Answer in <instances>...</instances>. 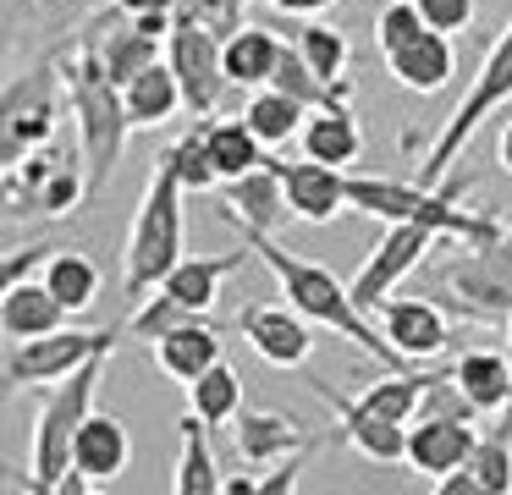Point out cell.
<instances>
[{
  "label": "cell",
  "mask_w": 512,
  "mask_h": 495,
  "mask_svg": "<svg viewBox=\"0 0 512 495\" xmlns=\"http://www.w3.org/2000/svg\"><path fill=\"white\" fill-rule=\"evenodd\" d=\"M413 6H419L424 22L441 28V33H463V28H474V17H479V0H413Z\"/></svg>",
  "instance_id": "cell-42"
},
{
  "label": "cell",
  "mask_w": 512,
  "mask_h": 495,
  "mask_svg": "<svg viewBox=\"0 0 512 495\" xmlns=\"http://www.w3.org/2000/svg\"><path fill=\"white\" fill-rule=\"evenodd\" d=\"M166 61L182 83V99H188V116H215L221 110V94L232 88L226 77V39L210 33L204 22H177L166 39Z\"/></svg>",
  "instance_id": "cell-10"
},
{
  "label": "cell",
  "mask_w": 512,
  "mask_h": 495,
  "mask_svg": "<svg viewBox=\"0 0 512 495\" xmlns=\"http://www.w3.org/2000/svg\"><path fill=\"white\" fill-rule=\"evenodd\" d=\"M116 341H122V325H105V330H67L61 325V330L34 336V341H6V385L12 391L56 385L72 369H83L100 347H116Z\"/></svg>",
  "instance_id": "cell-8"
},
{
  "label": "cell",
  "mask_w": 512,
  "mask_h": 495,
  "mask_svg": "<svg viewBox=\"0 0 512 495\" xmlns=\"http://www.w3.org/2000/svg\"><path fill=\"white\" fill-rule=\"evenodd\" d=\"M496 154H501V171L512 176V121L501 127V138H496Z\"/></svg>",
  "instance_id": "cell-48"
},
{
  "label": "cell",
  "mask_w": 512,
  "mask_h": 495,
  "mask_svg": "<svg viewBox=\"0 0 512 495\" xmlns=\"http://www.w3.org/2000/svg\"><path fill=\"white\" fill-rule=\"evenodd\" d=\"M177 17L182 22H204L210 33L232 39V33L248 22V0H177Z\"/></svg>",
  "instance_id": "cell-40"
},
{
  "label": "cell",
  "mask_w": 512,
  "mask_h": 495,
  "mask_svg": "<svg viewBox=\"0 0 512 495\" xmlns=\"http://www.w3.org/2000/svg\"><path fill=\"white\" fill-rule=\"evenodd\" d=\"M452 380L463 385V396L479 407V413H490L496 418L501 407H507V396H512V358H507V347H468L463 358L452 363Z\"/></svg>",
  "instance_id": "cell-23"
},
{
  "label": "cell",
  "mask_w": 512,
  "mask_h": 495,
  "mask_svg": "<svg viewBox=\"0 0 512 495\" xmlns=\"http://www.w3.org/2000/svg\"><path fill=\"white\" fill-rule=\"evenodd\" d=\"M111 352L116 347H100L83 369H72L67 380H56V391L39 402V418H34V440H28V473L23 479H6V490H34V495H50L61 490V479L72 473V440H78L83 418L94 413V396L105 385V369H111Z\"/></svg>",
  "instance_id": "cell-3"
},
{
  "label": "cell",
  "mask_w": 512,
  "mask_h": 495,
  "mask_svg": "<svg viewBox=\"0 0 512 495\" xmlns=\"http://www.w3.org/2000/svg\"><path fill=\"white\" fill-rule=\"evenodd\" d=\"M243 242H248V253L265 259V270L276 275L281 297H287L298 314H309L320 330H336V336H347L353 347H364L380 369H419V363H408L402 347H391L386 330L369 325V308L353 297L347 281H336V270H325L320 259H303V253L281 248L270 231H243Z\"/></svg>",
  "instance_id": "cell-1"
},
{
  "label": "cell",
  "mask_w": 512,
  "mask_h": 495,
  "mask_svg": "<svg viewBox=\"0 0 512 495\" xmlns=\"http://www.w3.org/2000/svg\"><path fill=\"white\" fill-rule=\"evenodd\" d=\"M468 473L479 479V490L485 495H512V440H501V435H479V446L468 451V462H463Z\"/></svg>",
  "instance_id": "cell-38"
},
{
  "label": "cell",
  "mask_w": 512,
  "mask_h": 495,
  "mask_svg": "<svg viewBox=\"0 0 512 495\" xmlns=\"http://www.w3.org/2000/svg\"><path fill=\"white\" fill-rule=\"evenodd\" d=\"M507 341H512V314H507Z\"/></svg>",
  "instance_id": "cell-49"
},
{
  "label": "cell",
  "mask_w": 512,
  "mask_h": 495,
  "mask_svg": "<svg viewBox=\"0 0 512 495\" xmlns=\"http://www.w3.org/2000/svg\"><path fill=\"white\" fill-rule=\"evenodd\" d=\"M353 209L369 220H413V226L441 231L446 242H496L501 226L479 209H463L457 187H424V182H397V176H347Z\"/></svg>",
  "instance_id": "cell-5"
},
{
  "label": "cell",
  "mask_w": 512,
  "mask_h": 495,
  "mask_svg": "<svg viewBox=\"0 0 512 495\" xmlns=\"http://www.w3.org/2000/svg\"><path fill=\"white\" fill-rule=\"evenodd\" d=\"M386 66H391V77H397L408 94L430 99V94H441V88H452V77H457V44H452V33L424 28L419 39H408L402 50H391Z\"/></svg>",
  "instance_id": "cell-17"
},
{
  "label": "cell",
  "mask_w": 512,
  "mask_h": 495,
  "mask_svg": "<svg viewBox=\"0 0 512 495\" xmlns=\"http://www.w3.org/2000/svg\"><path fill=\"white\" fill-rule=\"evenodd\" d=\"M281 171V187H287L292 220L303 226H331L342 220V209H353V193H347V171L342 165H320V160H270Z\"/></svg>",
  "instance_id": "cell-14"
},
{
  "label": "cell",
  "mask_w": 512,
  "mask_h": 495,
  "mask_svg": "<svg viewBox=\"0 0 512 495\" xmlns=\"http://www.w3.org/2000/svg\"><path fill=\"white\" fill-rule=\"evenodd\" d=\"M160 160L182 176L188 193H210V187L221 182V171H215V160H210V143H204V121H193L182 138H171L166 149H160Z\"/></svg>",
  "instance_id": "cell-36"
},
{
  "label": "cell",
  "mask_w": 512,
  "mask_h": 495,
  "mask_svg": "<svg viewBox=\"0 0 512 495\" xmlns=\"http://www.w3.org/2000/svg\"><path fill=\"white\" fill-rule=\"evenodd\" d=\"M155 363L160 374H171V380H199L210 363H221V325H210V319H182L177 330H166V336L155 341Z\"/></svg>",
  "instance_id": "cell-22"
},
{
  "label": "cell",
  "mask_w": 512,
  "mask_h": 495,
  "mask_svg": "<svg viewBox=\"0 0 512 495\" xmlns=\"http://www.w3.org/2000/svg\"><path fill=\"white\" fill-rule=\"evenodd\" d=\"M232 440H237V457H243L248 468H265V462H276V457H287V451H298L303 440H314V435H309V429H303L292 413L243 407V413L232 418Z\"/></svg>",
  "instance_id": "cell-21"
},
{
  "label": "cell",
  "mask_w": 512,
  "mask_h": 495,
  "mask_svg": "<svg viewBox=\"0 0 512 495\" xmlns=\"http://www.w3.org/2000/svg\"><path fill=\"white\" fill-rule=\"evenodd\" d=\"M182 457H177V479L171 490L177 495H221L226 490V473H221V457L210 446V424L199 413H182Z\"/></svg>",
  "instance_id": "cell-26"
},
{
  "label": "cell",
  "mask_w": 512,
  "mask_h": 495,
  "mask_svg": "<svg viewBox=\"0 0 512 495\" xmlns=\"http://www.w3.org/2000/svg\"><path fill=\"white\" fill-rule=\"evenodd\" d=\"M67 105V77L61 61H45L39 72L6 83V165L23 160L28 149H50L56 138V110Z\"/></svg>",
  "instance_id": "cell-9"
},
{
  "label": "cell",
  "mask_w": 512,
  "mask_h": 495,
  "mask_svg": "<svg viewBox=\"0 0 512 495\" xmlns=\"http://www.w3.org/2000/svg\"><path fill=\"white\" fill-rule=\"evenodd\" d=\"M127 457H133V435H127L122 418H116V413H89V418H83L78 440H72V468L89 473L94 490L122 479Z\"/></svg>",
  "instance_id": "cell-20"
},
{
  "label": "cell",
  "mask_w": 512,
  "mask_h": 495,
  "mask_svg": "<svg viewBox=\"0 0 512 495\" xmlns=\"http://www.w3.org/2000/svg\"><path fill=\"white\" fill-rule=\"evenodd\" d=\"M188 402H193V413H199L210 429L232 424V418L243 413V374H237L226 358L210 363L199 380H188Z\"/></svg>",
  "instance_id": "cell-32"
},
{
  "label": "cell",
  "mask_w": 512,
  "mask_h": 495,
  "mask_svg": "<svg viewBox=\"0 0 512 495\" xmlns=\"http://www.w3.org/2000/svg\"><path fill=\"white\" fill-rule=\"evenodd\" d=\"M474 446H479L474 418H413L408 424V462L419 473H430V479L463 468Z\"/></svg>",
  "instance_id": "cell-18"
},
{
  "label": "cell",
  "mask_w": 512,
  "mask_h": 495,
  "mask_svg": "<svg viewBox=\"0 0 512 495\" xmlns=\"http://www.w3.org/2000/svg\"><path fill=\"white\" fill-rule=\"evenodd\" d=\"M56 61H61V77H67V110L78 121V154H83V171H89V187H105L127 149V132H133L122 83L111 77V66L100 55V33H78Z\"/></svg>",
  "instance_id": "cell-2"
},
{
  "label": "cell",
  "mask_w": 512,
  "mask_h": 495,
  "mask_svg": "<svg viewBox=\"0 0 512 495\" xmlns=\"http://www.w3.org/2000/svg\"><path fill=\"white\" fill-rule=\"evenodd\" d=\"M435 374L441 369H386L380 380H369L358 396H364L375 413L397 418V424H413V413H419V402H424V391H430Z\"/></svg>",
  "instance_id": "cell-33"
},
{
  "label": "cell",
  "mask_w": 512,
  "mask_h": 495,
  "mask_svg": "<svg viewBox=\"0 0 512 495\" xmlns=\"http://www.w3.org/2000/svg\"><path fill=\"white\" fill-rule=\"evenodd\" d=\"M298 143H303V154H309V160L342 165V171H347V165L364 154V127H358L353 105H342V110H309Z\"/></svg>",
  "instance_id": "cell-25"
},
{
  "label": "cell",
  "mask_w": 512,
  "mask_h": 495,
  "mask_svg": "<svg viewBox=\"0 0 512 495\" xmlns=\"http://www.w3.org/2000/svg\"><path fill=\"white\" fill-rule=\"evenodd\" d=\"M122 99H127V121H133V132L138 127H166L177 110H188V99H182V83H177V72H171V61H155V66H144V72L133 77V83H122Z\"/></svg>",
  "instance_id": "cell-24"
},
{
  "label": "cell",
  "mask_w": 512,
  "mask_h": 495,
  "mask_svg": "<svg viewBox=\"0 0 512 495\" xmlns=\"http://www.w3.org/2000/svg\"><path fill=\"white\" fill-rule=\"evenodd\" d=\"M507 358H512V341H507ZM490 435L512 440V396H507V407H501V413H496V424H490Z\"/></svg>",
  "instance_id": "cell-47"
},
{
  "label": "cell",
  "mask_w": 512,
  "mask_h": 495,
  "mask_svg": "<svg viewBox=\"0 0 512 495\" xmlns=\"http://www.w3.org/2000/svg\"><path fill=\"white\" fill-rule=\"evenodd\" d=\"M424 28H430V22H424V11L413 6V0H386V6L375 11V44H380V55L402 50V44L419 39Z\"/></svg>",
  "instance_id": "cell-39"
},
{
  "label": "cell",
  "mask_w": 512,
  "mask_h": 495,
  "mask_svg": "<svg viewBox=\"0 0 512 495\" xmlns=\"http://www.w3.org/2000/svg\"><path fill=\"white\" fill-rule=\"evenodd\" d=\"M276 55H281L276 33L243 22V28L226 39V77H232V88H265L270 72H276Z\"/></svg>",
  "instance_id": "cell-30"
},
{
  "label": "cell",
  "mask_w": 512,
  "mask_h": 495,
  "mask_svg": "<svg viewBox=\"0 0 512 495\" xmlns=\"http://www.w3.org/2000/svg\"><path fill=\"white\" fill-rule=\"evenodd\" d=\"M314 451H320V435L314 440H303L298 451H287V457L276 462V473H265V479H259V495H287V490H298V473L309 468V457Z\"/></svg>",
  "instance_id": "cell-43"
},
{
  "label": "cell",
  "mask_w": 512,
  "mask_h": 495,
  "mask_svg": "<svg viewBox=\"0 0 512 495\" xmlns=\"http://www.w3.org/2000/svg\"><path fill=\"white\" fill-rule=\"evenodd\" d=\"M375 314H380V330L391 336V347L408 352V363H430L452 347V325H446L441 303H430V297H397L391 292Z\"/></svg>",
  "instance_id": "cell-16"
},
{
  "label": "cell",
  "mask_w": 512,
  "mask_h": 495,
  "mask_svg": "<svg viewBox=\"0 0 512 495\" xmlns=\"http://www.w3.org/2000/svg\"><path fill=\"white\" fill-rule=\"evenodd\" d=\"M512 99V22L496 33V44L485 50V61H479V72L468 77L463 99L452 105V116L435 127L430 149L419 154V182L424 187H441L446 176H452V165L463 160V149L474 143V132L485 127V121H496V110Z\"/></svg>",
  "instance_id": "cell-6"
},
{
  "label": "cell",
  "mask_w": 512,
  "mask_h": 495,
  "mask_svg": "<svg viewBox=\"0 0 512 495\" xmlns=\"http://www.w3.org/2000/svg\"><path fill=\"white\" fill-rule=\"evenodd\" d=\"M67 319H72V308L45 286V275H39V281L28 275V281L0 286V330H6V341L50 336V330H61Z\"/></svg>",
  "instance_id": "cell-19"
},
{
  "label": "cell",
  "mask_w": 512,
  "mask_h": 495,
  "mask_svg": "<svg viewBox=\"0 0 512 495\" xmlns=\"http://www.w3.org/2000/svg\"><path fill=\"white\" fill-rule=\"evenodd\" d=\"M182 198H188L182 176L155 154V171H149V187L133 209V231H127V253H122V297L127 303H144V292H155L188 259L182 253Z\"/></svg>",
  "instance_id": "cell-4"
},
{
  "label": "cell",
  "mask_w": 512,
  "mask_h": 495,
  "mask_svg": "<svg viewBox=\"0 0 512 495\" xmlns=\"http://www.w3.org/2000/svg\"><path fill=\"white\" fill-rule=\"evenodd\" d=\"M248 253H221V259H182L177 270L160 281V292H171L182 308H193V314H210L215 297H221V281L232 270H243Z\"/></svg>",
  "instance_id": "cell-28"
},
{
  "label": "cell",
  "mask_w": 512,
  "mask_h": 495,
  "mask_svg": "<svg viewBox=\"0 0 512 495\" xmlns=\"http://www.w3.org/2000/svg\"><path fill=\"white\" fill-rule=\"evenodd\" d=\"M276 11H292V17H325L336 0H270Z\"/></svg>",
  "instance_id": "cell-45"
},
{
  "label": "cell",
  "mask_w": 512,
  "mask_h": 495,
  "mask_svg": "<svg viewBox=\"0 0 512 495\" xmlns=\"http://www.w3.org/2000/svg\"><path fill=\"white\" fill-rule=\"evenodd\" d=\"M435 242H446L441 231L430 226H413V220H391L386 231H380V242L364 253V264H358V275L347 286H353V297L364 308H380L391 292H397L402 281H408L413 270H419V259L435 248Z\"/></svg>",
  "instance_id": "cell-11"
},
{
  "label": "cell",
  "mask_w": 512,
  "mask_h": 495,
  "mask_svg": "<svg viewBox=\"0 0 512 495\" xmlns=\"http://www.w3.org/2000/svg\"><path fill=\"white\" fill-rule=\"evenodd\" d=\"M105 33V28H100ZM100 55H105V66H111V77L116 83H133L144 66H155V61H166V39H155V33H144L133 17H127V28H111L100 39Z\"/></svg>",
  "instance_id": "cell-35"
},
{
  "label": "cell",
  "mask_w": 512,
  "mask_h": 495,
  "mask_svg": "<svg viewBox=\"0 0 512 495\" xmlns=\"http://www.w3.org/2000/svg\"><path fill=\"white\" fill-rule=\"evenodd\" d=\"M50 242H34V248H23V253H12V259H6V270H0V286H12V281H28V275L34 270H45L50 264Z\"/></svg>",
  "instance_id": "cell-44"
},
{
  "label": "cell",
  "mask_w": 512,
  "mask_h": 495,
  "mask_svg": "<svg viewBox=\"0 0 512 495\" xmlns=\"http://www.w3.org/2000/svg\"><path fill=\"white\" fill-rule=\"evenodd\" d=\"M39 275H45V286L72 308V314L94 308V297H100V264H94L89 253H78V248H56Z\"/></svg>",
  "instance_id": "cell-34"
},
{
  "label": "cell",
  "mask_w": 512,
  "mask_h": 495,
  "mask_svg": "<svg viewBox=\"0 0 512 495\" xmlns=\"http://www.w3.org/2000/svg\"><path fill=\"white\" fill-rule=\"evenodd\" d=\"M314 319L298 314L292 303H248L237 314V336L270 363V369H303L314 352Z\"/></svg>",
  "instance_id": "cell-12"
},
{
  "label": "cell",
  "mask_w": 512,
  "mask_h": 495,
  "mask_svg": "<svg viewBox=\"0 0 512 495\" xmlns=\"http://www.w3.org/2000/svg\"><path fill=\"white\" fill-rule=\"evenodd\" d=\"M83 193H94V187H89V171H78V165H61V171L45 182V193H39V209H45V215H72V209L83 204Z\"/></svg>",
  "instance_id": "cell-41"
},
{
  "label": "cell",
  "mask_w": 512,
  "mask_h": 495,
  "mask_svg": "<svg viewBox=\"0 0 512 495\" xmlns=\"http://www.w3.org/2000/svg\"><path fill=\"white\" fill-rule=\"evenodd\" d=\"M243 121L265 138V149H281V143H292L303 132V121H309V105L292 94H281V88H254V99L243 105Z\"/></svg>",
  "instance_id": "cell-31"
},
{
  "label": "cell",
  "mask_w": 512,
  "mask_h": 495,
  "mask_svg": "<svg viewBox=\"0 0 512 495\" xmlns=\"http://www.w3.org/2000/svg\"><path fill=\"white\" fill-rule=\"evenodd\" d=\"M204 143H210V160L221 171V182L232 176H248L254 165H265V138L248 127L243 116H204Z\"/></svg>",
  "instance_id": "cell-29"
},
{
  "label": "cell",
  "mask_w": 512,
  "mask_h": 495,
  "mask_svg": "<svg viewBox=\"0 0 512 495\" xmlns=\"http://www.w3.org/2000/svg\"><path fill=\"white\" fill-rule=\"evenodd\" d=\"M435 281L446 286V303L468 325H507L512 314V237L496 242H452L435 264Z\"/></svg>",
  "instance_id": "cell-7"
},
{
  "label": "cell",
  "mask_w": 512,
  "mask_h": 495,
  "mask_svg": "<svg viewBox=\"0 0 512 495\" xmlns=\"http://www.w3.org/2000/svg\"><path fill=\"white\" fill-rule=\"evenodd\" d=\"M292 44L303 50V61L314 66V72L325 77V83H347V33L342 28H331V22H303L298 33H292Z\"/></svg>",
  "instance_id": "cell-37"
},
{
  "label": "cell",
  "mask_w": 512,
  "mask_h": 495,
  "mask_svg": "<svg viewBox=\"0 0 512 495\" xmlns=\"http://www.w3.org/2000/svg\"><path fill=\"white\" fill-rule=\"evenodd\" d=\"M215 215H221L226 226H237V231H270V237H276V231L292 220V204H287V187H281V171L265 160V165H254L248 176H232Z\"/></svg>",
  "instance_id": "cell-15"
},
{
  "label": "cell",
  "mask_w": 512,
  "mask_h": 495,
  "mask_svg": "<svg viewBox=\"0 0 512 495\" xmlns=\"http://www.w3.org/2000/svg\"><path fill=\"white\" fill-rule=\"evenodd\" d=\"M122 17H144V11H177V0H111Z\"/></svg>",
  "instance_id": "cell-46"
},
{
  "label": "cell",
  "mask_w": 512,
  "mask_h": 495,
  "mask_svg": "<svg viewBox=\"0 0 512 495\" xmlns=\"http://www.w3.org/2000/svg\"><path fill=\"white\" fill-rule=\"evenodd\" d=\"M270 88L303 99L309 110H342V105H353V88H347V83H325V77L314 72L309 61H303V50H298L292 39H281V55H276V72H270Z\"/></svg>",
  "instance_id": "cell-27"
},
{
  "label": "cell",
  "mask_w": 512,
  "mask_h": 495,
  "mask_svg": "<svg viewBox=\"0 0 512 495\" xmlns=\"http://www.w3.org/2000/svg\"><path fill=\"white\" fill-rule=\"evenodd\" d=\"M314 391H320V402L336 413L342 440H347V446H353L364 462H380V468H391V462H408V424L375 413L364 396H342L336 385H314Z\"/></svg>",
  "instance_id": "cell-13"
}]
</instances>
